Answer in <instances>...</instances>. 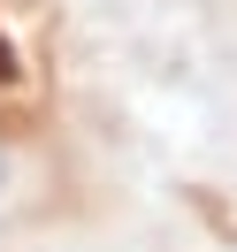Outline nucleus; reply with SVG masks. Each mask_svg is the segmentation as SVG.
<instances>
[{
  "label": "nucleus",
  "mask_w": 237,
  "mask_h": 252,
  "mask_svg": "<svg viewBox=\"0 0 237 252\" xmlns=\"http://www.w3.org/2000/svg\"><path fill=\"white\" fill-rule=\"evenodd\" d=\"M8 176H16V168H8V145H0V191H8Z\"/></svg>",
  "instance_id": "1"
}]
</instances>
